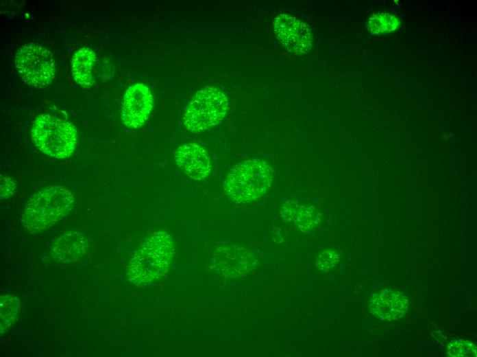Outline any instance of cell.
<instances>
[{"label":"cell","mask_w":477,"mask_h":357,"mask_svg":"<svg viewBox=\"0 0 477 357\" xmlns=\"http://www.w3.org/2000/svg\"><path fill=\"white\" fill-rule=\"evenodd\" d=\"M175 245L168 233L156 231L146 238L133 254L127 278L133 284L145 286L161 279L169 270Z\"/></svg>","instance_id":"obj_1"},{"label":"cell","mask_w":477,"mask_h":357,"mask_svg":"<svg viewBox=\"0 0 477 357\" xmlns=\"http://www.w3.org/2000/svg\"><path fill=\"white\" fill-rule=\"evenodd\" d=\"M74 202L69 189L58 185L45 187L26 203L21 218L23 227L32 234L43 232L68 215Z\"/></svg>","instance_id":"obj_2"},{"label":"cell","mask_w":477,"mask_h":357,"mask_svg":"<svg viewBox=\"0 0 477 357\" xmlns=\"http://www.w3.org/2000/svg\"><path fill=\"white\" fill-rule=\"evenodd\" d=\"M273 170L265 160L252 159L235 165L228 173L223 189L236 203H248L263 196L270 189Z\"/></svg>","instance_id":"obj_3"},{"label":"cell","mask_w":477,"mask_h":357,"mask_svg":"<svg viewBox=\"0 0 477 357\" xmlns=\"http://www.w3.org/2000/svg\"><path fill=\"white\" fill-rule=\"evenodd\" d=\"M31 136L34 145L42 152L57 159L70 157L77 141V130L72 123L49 114L36 117Z\"/></svg>","instance_id":"obj_4"},{"label":"cell","mask_w":477,"mask_h":357,"mask_svg":"<svg viewBox=\"0 0 477 357\" xmlns=\"http://www.w3.org/2000/svg\"><path fill=\"white\" fill-rule=\"evenodd\" d=\"M228 106V98L220 89L205 87L199 90L188 104L183 124L191 133L208 130L222 121Z\"/></svg>","instance_id":"obj_5"},{"label":"cell","mask_w":477,"mask_h":357,"mask_svg":"<svg viewBox=\"0 0 477 357\" xmlns=\"http://www.w3.org/2000/svg\"><path fill=\"white\" fill-rule=\"evenodd\" d=\"M15 65L21 79L27 84L40 88L50 84L56 65L53 54L34 43L21 46L15 55Z\"/></svg>","instance_id":"obj_6"},{"label":"cell","mask_w":477,"mask_h":357,"mask_svg":"<svg viewBox=\"0 0 477 357\" xmlns=\"http://www.w3.org/2000/svg\"><path fill=\"white\" fill-rule=\"evenodd\" d=\"M273 30L277 39L288 51L302 56L310 51L313 39L305 22L288 14H281L274 19Z\"/></svg>","instance_id":"obj_7"},{"label":"cell","mask_w":477,"mask_h":357,"mask_svg":"<svg viewBox=\"0 0 477 357\" xmlns=\"http://www.w3.org/2000/svg\"><path fill=\"white\" fill-rule=\"evenodd\" d=\"M154 106V98L149 87L143 83L130 87L123 97L121 122L127 128H140L147 120Z\"/></svg>","instance_id":"obj_8"},{"label":"cell","mask_w":477,"mask_h":357,"mask_svg":"<svg viewBox=\"0 0 477 357\" xmlns=\"http://www.w3.org/2000/svg\"><path fill=\"white\" fill-rule=\"evenodd\" d=\"M178 166L191 178L201 181L207 178L212 170V163L207 151L195 143L180 146L174 153Z\"/></svg>","instance_id":"obj_9"},{"label":"cell","mask_w":477,"mask_h":357,"mask_svg":"<svg viewBox=\"0 0 477 357\" xmlns=\"http://www.w3.org/2000/svg\"><path fill=\"white\" fill-rule=\"evenodd\" d=\"M88 247L89 242L86 236L78 231L71 229L53 242L50 255L56 263L75 264L82 259Z\"/></svg>","instance_id":"obj_10"},{"label":"cell","mask_w":477,"mask_h":357,"mask_svg":"<svg viewBox=\"0 0 477 357\" xmlns=\"http://www.w3.org/2000/svg\"><path fill=\"white\" fill-rule=\"evenodd\" d=\"M408 301L400 292L384 289L374 294L369 302L371 312L387 321H395L403 317L407 310Z\"/></svg>","instance_id":"obj_11"},{"label":"cell","mask_w":477,"mask_h":357,"mask_svg":"<svg viewBox=\"0 0 477 357\" xmlns=\"http://www.w3.org/2000/svg\"><path fill=\"white\" fill-rule=\"evenodd\" d=\"M214 266L223 274H245L254 265L251 255L234 246L219 249L215 255Z\"/></svg>","instance_id":"obj_12"},{"label":"cell","mask_w":477,"mask_h":357,"mask_svg":"<svg viewBox=\"0 0 477 357\" xmlns=\"http://www.w3.org/2000/svg\"><path fill=\"white\" fill-rule=\"evenodd\" d=\"M96 60L95 52L87 47L79 49L71 59V74L83 88H89L93 82V67Z\"/></svg>","instance_id":"obj_13"},{"label":"cell","mask_w":477,"mask_h":357,"mask_svg":"<svg viewBox=\"0 0 477 357\" xmlns=\"http://www.w3.org/2000/svg\"><path fill=\"white\" fill-rule=\"evenodd\" d=\"M21 303L15 296L3 295L0 298V334L6 332L16 323Z\"/></svg>","instance_id":"obj_14"},{"label":"cell","mask_w":477,"mask_h":357,"mask_svg":"<svg viewBox=\"0 0 477 357\" xmlns=\"http://www.w3.org/2000/svg\"><path fill=\"white\" fill-rule=\"evenodd\" d=\"M400 19L387 12H379L371 16L367 28L373 34H385L395 31L400 26Z\"/></svg>","instance_id":"obj_15"},{"label":"cell","mask_w":477,"mask_h":357,"mask_svg":"<svg viewBox=\"0 0 477 357\" xmlns=\"http://www.w3.org/2000/svg\"><path fill=\"white\" fill-rule=\"evenodd\" d=\"M320 218V214L314 207L299 205L293 220L296 229L303 232H309L317 226Z\"/></svg>","instance_id":"obj_16"},{"label":"cell","mask_w":477,"mask_h":357,"mask_svg":"<svg viewBox=\"0 0 477 357\" xmlns=\"http://www.w3.org/2000/svg\"><path fill=\"white\" fill-rule=\"evenodd\" d=\"M447 353L450 356H476V347L466 340H452L448 345Z\"/></svg>","instance_id":"obj_17"},{"label":"cell","mask_w":477,"mask_h":357,"mask_svg":"<svg viewBox=\"0 0 477 357\" xmlns=\"http://www.w3.org/2000/svg\"><path fill=\"white\" fill-rule=\"evenodd\" d=\"M339 254L333 250H326L321 252L317 257V266L320 270H326L334 267L339 261Z\"/></svg>","instance_id":"obj_18"},{"label":"cell","mask_w":477,"mask_h":357,"mask_svg":"<svg viewBox=\"0 0 477 357\" xmlns=\"http://www.w3.org/2000/svg\"><path fill=\"white\" fill-rule=\"evenodd\" d=\"M1 199L5 200L12 197L16 189L15 181L9 176L0 175Z\"/></svg>","instance_id":"obj_19"},{"label":"cell","mask_w":477,"mask_h":357,"mask_svg":"<svg viewBox=\"0 0 477 357\" xmlns=\"http://www.w3.org/2000/svg\"><path fill=\"white\" fill-rule=\"evenodd\" d=\"M299 205L295 200H288L280 208V215L286 222L293 220Z\"/></svg>","instance_id":"obj_20"}]
</instances>
